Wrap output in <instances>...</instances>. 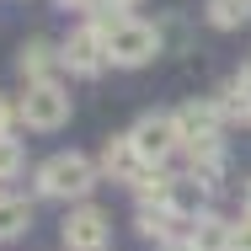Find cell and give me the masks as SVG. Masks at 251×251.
I'll return each mask as SVG.
<instances>
[{
  "mask_svg": "<svg viewBox=\"0 0 251 251\" xmlns=\"http://www.w3.org/2000/svg\"><path fill=\"white\" fill-rule=\"evenodd\" d=\"M97 160L91 155H80V150H59L49 155L43 166H38V193L43 198H59V203H80L91 187H97Z\"/></svg>",
  "mask_w": 251,
  "mask_h": 251,
  "instance_id": "cell-1",
  "label": "cell"
},
{
  "mask_svg": "<svg viewBox=\"0 0 251 251\" xmlns=\"http://www.w3.org/2000/svg\"><path fill=\"white\" fill-rule=\"evenodd\" d=\"M101 43H107V64H118V70H139V64H150L155 53H160V32H155L150 22H139V16H123Z\"/></svg>",
  "mask_w": 251,
  "mask_h": 251,
  "instance_id": "cell-2",
  "label": "cell"
},
{
  "mask_svg": "<svg viewBox=\"0 0 251 251\" xmlns=\"http://www.w3.org/2000/svg\"><path fill=\"white\" fill-rule=\"evenodd\" d=\"M128 139H134V150L145 166H166L171 155L182 150V128H176V112H145L134 128H128Z\"/></svg>",
  "mask_w": 251,
  "mask_h": 251,
  "instance_id": "cell-3",
  "label": "cell"
},
{
  "mask_svg": "<svg viewBox=\"0 0 251 251\" xmlns=\"http://www.w3.org/2000/svg\"><path fill=\"white\" fill-rule=\"evenodd\" d=\"M22 123L38 128V134L64 128V123H70V91H64L59 80H38V86H27V97H22Z\"/></svg>",
  "mask_w": 251,
  "mask_h": 251,
  "instance_id": "cell-4",
  "label": "cell"
},
{
  "mask_svg": "<svg viewBox=\"0 0 251 251\" xmlns=\"http://www.w3.org/2000/svg\"><path fill=\"white\" fill-rule=\"evenodd\" d=\"M176 128H182V150H203V145H219V128H225V112L214 107V97H193L176 107Z\"/></svg>",
  "mask_w": 251,
  "mask_h": 251,
  "instance_id": "cell-5",
  "label": "cell"
},
{
  "mask_svg": "<svg viewBox=\"0 0 251 251\" xmlns=\"http://www.w3.org/2000/svg\"><path fill=\"white\" fill-rule=\"evenodd\" d=\"M59 64H64L70 75H101V70H107V43H101V32L91 22L75 27V32L59 43Z\"/></svg>",
  "mask_w": 251,
  "mask_h": 251,
  "instance_id": "cell-6",
  "label": "cell"
},
{
  "mask_svg": "<svg viewBox=\"0 0 251 251\" xmlns=\"http://www.w3.org/2000/svg\"><path fill=\"white\" fill-rule=\"evenodd\" d=\"M107 214L101 208H91V203H80V208H70V219H64V246L70 251H107Z\"/></svg>",
  "mask_w": 251,
  "mask_h": 251,
  "instance_id": "cell-7",
  "label": "cell"
},
{
  "mask_svg": "<svg viewBox=\"0 0 251 251\" xmlns=\"http://www.w3.org/2000/svg\"><path fill=\"white\" fill-rule=\"evenodd\" d=\"M97 171H101V176H112V182H139L145 160H139V150H134V139H128V134H118V139H107V145H101Z\"/></svg>",
  "mask_w": 251,
  "mask_h": 251,
  "instance_id": "cell-8",
  "label": "cell"
},
{
  "mask_svg": "<svg viewBox=\"0 0 251 251\" xmlns=\"http://www.w3.org/2000/svg\"><path fill=\"white\" fill-rule=\"evenodd\" d=\"M16 70L27 75V86L53 80V70H59V49H53L49 38H27V43H22V53H16Z\"/></svg>",
  "mask_w": 251,
  "mask_h": 251,
  "instance_id": "cell-9",
  "label": "cell"
},
{
  "mask_svg": "<svg viewBox=\"0 0 251 251\" xmlns=\"http://www.w3.org/2000/svg\"><path fill=\"white\" fill-rule=\"evenodd\" d=\"M187 246H193V251H230V219H219V214H198L193 230H187Z\"/></svg>",
  "mask_w": 251,
  "mask_h": 251,
  "instance_id": "cell-10",
  "label": "cell"
},
{
  "mask_svg": "<svg viewBox=\"0 0 251 251\" xmlns=\"http://www.w3.org/2000/svg\"><path fill=\"white\" fill-rule=\"evenodd\" d=\"M219 176H225V150H219V145L193 150V160H187V182H198L203 193H214V187H219Z\"/></svg>",
  "mask_w": 251,
  "mask_h": 251,
  "instance_id": "cell-11",
  "label": "cell"
},
{
  "mask_svg": "<svg viewBox=\"0 0 251 251\" xmlns=\"http://www.w3.org/2000/svg\"><path fill=\"white\" fill-rule=\"evenodd\" d=\"M171 187H176V176H171L166 166H145V171H139V182H134V193H139V208H166Z\"/></svg>",
  "mask_w": 251,
  "mask_h": 251,
  "instance_id": "cell-12",
  "label": "cell"
},
{
  "mask_svg": "<svg viewBox=\"0 0 251 251\" xmlns=\"http://www.w3.org/2000/svg\"><path fill=\"white\" fill-rule=\"evenodd\" d=\"M27 230H32V203L0 193V241H16V235H27Z\"/></svg>",
  "mask_w": 251,
  "mask_h": 251,
  "instance_id": "cell-13",
  "label": "cell"
},
{
  "mask_svg": "<svg viewBox=\"0 0 251 251\" xmlns=\"http://www.w3.org/2000/svg\"><path fill=\"white\" fill-rule=\"evenodd\" d=\"M203 198H208V193H203L198 182H187V176H176V187H171V198H166V208H171V214H176L182 225H193V219L203 214Z\"/></svg>",
  "mask_w": 251,
  "mask_h": 251,
  "instance_id": "cell-14",
  "label": "cell"
},
{
  "mask_svg": "<svg viewBox=\"0 0 251 251\" xmlns=\"http://www.w3.org/2000/svg\"><path fill=\"white\" fill-rule=\"evenodd\" d=\"M251 22V0H208V27L219 32H235Z\"/></svg>",
  "mask_w": 251,
  "mask_h": 251,
  "instance_id": "cell-15",
  "label": "cell"
},
{
  "mask_svg": "<svg viewBox=\"0 0 251 251\" xmlns=\"http://www.w3.org/2000/svg\"><path fill=\"white\" fill-rule=\"evenodd\" d=\"M176 225H182V219H176L171 208H139V235L155 241V246H160V241H176Z\"/></svg>",
  "mask_w": 251,
  "mask_h": 251,
  "instance_id": "cell-16",
  "label": "cell"
},
{
  "mask_svg": "<svg viewBox=\"0 0 251 251\" xmlns=\"http://www.w3.org/2000/svg\"><path fill=\"white\" fill-rule=\"evenodd\" d=\"M27 166V150H22V139H11V134H0V182H11L16 171Z\"/></svg>",
  "mask_w": 251,
  "mask_h": 251,
  "instance_id": "cell-17",
  "label": "cell"
},
{
  "mask_svg": "<svg viewBox=\"0 0 251 251\" xmlns=\"http://www.w3.org/2000/svg\"><path fill=\"white\" fill-rule=\"evenodd\" d=\"M230 251H251V214L230 219Z\"/></svg>",
  "mask_w": 251,
  "mask_h": 251,
  "instance_id": "cell-18",
  "label": "cell"
},
{
  "mask_svg": "<svg viewBox=\"0 0 251 251\" xmlns=\"http://www.w3.org/2000/svg\"><path fill=\"white\" fill-rule=\"evenodd\" d=\"M22 118V101H11V97H0V134H11V123Z\"/></svg>",
  "mask_w": 251,
  "mask_h": 251,
  "instance_id": "cell-19",
  "label": "cell"
},
{
  "mask_svg": "<svg viewBox=\"0 0 251 251\" xmlns=\"http://www.w3.org/2000/svg\"><path fill=\"white\" fill-rule=\"evenodd\" d=\"M97 0H59V11H91Z\"/></svg>",
  "mask_w": 251,
  "mask_h": 251,
  "instance_id": "cell-20",
  "label": "cell"
},
{
  "mask_svg": "<svg viewBox=\"0 0 251 251\" xmlns=\"http://www.w3.org/2000/svg\"><path fill=\"white\" fill-rule=\"evenodd\" d=\"M160 251H193V246H187V235H176V241H160Z\"/></svg>",
  "mask_w": 251,
  "mask_h": 251,
  "instance_id": "cell-21",
  "label": "cell"
},
{
  "mask_svg": "<svg viewBox=\"0 0 251 251\" xmlns=\"http://www.w3.org/2000/svg\"><path fill=\"white\" fill-rule=\"evenodd\" d=\"M101 5H112V11H123V16H128V11L139 5V0H101Z\"/></svg>",
  "mask_w": 251,
  "mask_h": 251,
  "instance_id": "cell-22",
  "label": "cell"
},
{
  "mask_svg": "<svg viewBox=\"0 0 251 251\" xmlns=\"http://www.w3.org/2000/svg\"><path fill=\"white\" fill-rule=\"evenodd\" d=\"M235 80H241V86L251 91V53H246V64H241V75H235Z\"/></svg>",
  "mask_w": 251,
  "mask_h": 251,
  "instance_id": "cell-23",
  "label": "cell"
},
{
  "mask_svg": "<svg viewBox=\"0 0 251 251\" xmlns=\"http://www.w3.org/2000/svg\"><path fill=\"white\" fill-rule=\"evenodd\" d=\"M246 214H251V176H246Z\"/></svg>",
  "mask_w": 251,
  "mask_h": 251,
  "instance_id": "cell-24",
  "label": "cell"
},
{
  "mask_svg": "<svg viewBox=\"0 0 251 251\" xmlns=\"http://www.w3.org/2000/svg\"><path fill=\"white\" fill-rule=\"evenodd\" d=\"M246 123H251V107H246Z\"/></svg>",
  "mask_w": 251,
  "mask_h": 251,
  "instance_id": "cell-25",
  "label": "cell"
}]
</instances>
